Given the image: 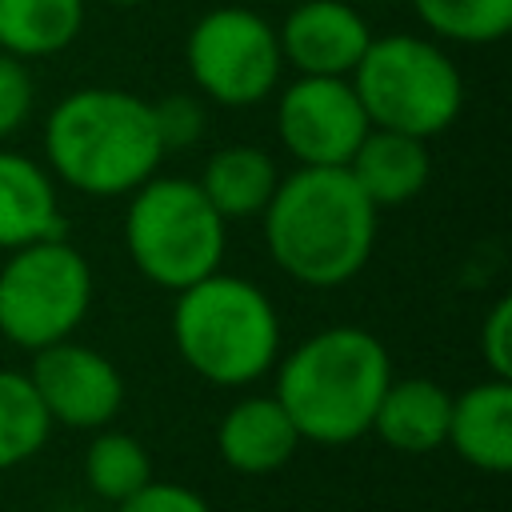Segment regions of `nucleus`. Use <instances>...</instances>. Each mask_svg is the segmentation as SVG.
I'll list each match as a JSON object with an SVG mask.
<instances>
[{"label": "nucleus", "mask_w": 512, "mask_h": 512, "mask_svg": "<svg viewBox=\"0 0 512 512\" xmlns=\"http://www.w3.org/2000/svg\"><path fill=\"white\" fill-rule=\"evenodd\" d=\"M376 216L380 208H372L348 168L316 164L280 176L260 212L268 256L308 288H340L360 276L376 244Z\"/></svg>", "instance_id": "nucleus-1"}, {"label": "nucleus", "mask_w": 512, "mask_h": 512, "mask_svg": "<svg viewBox=\"0 0 512 512\" xmlns=\"http://www.w3.org/2000/svg\"><path fill=\"white\" fill-rule=\"evenodd\" d=\"M392 380L388 348L356 324H332L276 360V400L308 444H352L372 428Z\"/></svg>", "instance_id": "nucleus-2"}, {"label": "nucleus", "mask_w": 512, "mask_h": 512, "mask_svg": "<svg viewBox=\"0 0 512 512\" xmlns=\"http://www.w3.org/2000/svg\"><path fill=\"white\" fill-rule=\"evenodd\" d=\"M52 180L84 196H128L160 172L164 144L152 100L124 88H76L44 120Z\"/></svg>", "instance_id": "nucleus-3"}, {"label": "nucleus", "mask_w": 512, "mask_h": 512, "mask_svg": "<svg viewBox=\"0 0 512 512\" xmlns=\"http://www.w3.org/2000/svg\"><path fill=\"white\" fill-rule=\"evenodd\" d=\"M172 344L200 380L216 388H244L276 368L280 316L264 288L216 268L176 292Z\"/></svg>", "instance_id": "nucleus-4"}, {"label": "nucleus", "mask_w": 512, "mask_h": 512, "mask_svg": "<svg viewBox=\"0 0 512 512\" xmlns=\"http://www.w3.org/2000/svg\"><path fill=\"white\" fill-rule=\"evenodd\" d=\"M128 196L124 248L148 284L180 292L220 268L228 220L204 200L196 180L156 172Z\"/></svg>", "instance_id": "nucleus-5"}, {"label": "nucleus", "mask_w": 512, "mask_h": 512, "mask_svg": "<svg viewBox=\"0 0 512 512\" xmlns=\"http://www.w3.org/2000/svg\"><path fill=\"white\" fill-rule=\"evenodd\" d=\"M348 80L372 128H392L420 140L444 132L464 108L456 60L436 40L412 32L372 36Z\"/></svg>", "instance_id": "nucleus-6"}, {"label": "nucleus", "mask_w": 512, "mask_h": 512, "mask_svg": "<svg viewBox=\"0 0 512 512\" xmlns=\"http://www.w3.org/2000/svg\"><path fill=\"white\" fill-rule=\"evenodd\" d=\"M92 268L64 236L8 252L0 268V336L24 352L68 340L92 308Z\"/></svg>", "instance_id": "nucleus-7"}, {"label": "nucleus", "mask_w": 512, "mask_h": 512, "mask_svg": "<svg viewBox=\"0 0 512 512\" xmlns=\"http://www.w3.org/2000/svg\"><path fill=\"white\" fill-rule=\"evenodd\" d=\"M184 60L196 88L224 108L260 104L264 96H272L284 72L276 28L244 4L204 12L188 32Z\"/></svg>", "instance_id": "nucleus-8"}, {"label": "nucleus", "mask_w": 512, "mask_h": 512, "mask_svg": "<svg viewBox=\"0 0 512 512\" xmlns=\"http://www.w3.org/2000/svg\"><path fill=\"white\" fill-rule=\"evenodd\" d=\"M364 104L348 76H296L276 104V136L296 164L344 168L368 132Z\"/></svg>", "instance_id": "nucleus-9"}, {"label": "nucleus", "mask_w": 512, "mask_h": 512, "mask_svg": "<svg viewBox=\"0 0 512 512\" xmlns=\"http://www.w3.org/2000/svg\"><path fill=\"white\" fill-rule=\"evenodd\" d=\"M32 388L40 392L52 424L96 432L116 420L124 408V376L120 368L76 340H56L40 352H32Z\"/></svg>", "instance_id": "nucleus-10"}, {"label": "nucleus", "mask_w": 512, "mask_h": 512, "mask_svg": "<svg viewBox=\"0 0 512 512\" xmlns=\"http://www.w3.org/2000/svg\"><path fill=\"white\" fill-rule=\"evenodd\" d=\"M276 40L300 76H352L372 32L348 0H304L284 16Z\"/></svg>", "instance_id": "nucleus-11"}, {"label": "nucleus", "mask_w": 512, "mask_h": 512, "mask_svg": "<svg viewBox=\"0 0 512 512\" xmlns=\"http://www.w3.org/2000/svg\"><path fill=\"white\" fill-rule=\"evenodd\" d=\"M444 444L480 472L504 476L512 468V380L488 376L452 396Z\"/></svg>", "instance_id": "nucleus-12"}, {"label": "nucleus", "mask_w": 512, "mask_h": 512, "mask_svg": "<svg viewBox=\"0 0 512 512\" xmlns=\"http://www.w3.org/2000/svg\"><path fill=\"white\" fill-rule=\"evenodd\" d=\"M216 448L232 472L272 476L296 456L300 432L276 396H244L224 412L216 428Z\"/></svg>", "instance_id": "nucleus-13"}, {"label": "nucleus", "mask_w": 512, "mask_h": 512, "mask_svg": "<svg viewBox=\"0 0 512 512\" xmlns=\"http://www.w3.org/2000/svg\"><path fill=\"white\" fill-rule=\"evenodd\" d=\"M56 180L32 156L0 148V248L16 252L36 240L64 236Z\"/></svg>", "instance_id": "nucleus-14"}, {"label": "nucleus", "mask_w": 512, "mask_h": 512, "mask_svg": "<svg viewBox=\"0 0 512 512\" xmlns=\"http://www.w3.org/2000/svg\"><path fill=\"white\" fill-rule=\"evenodd\" d=\"M344 168L356 180V188L372 200V208H396L424 192L432 176V156L420 136L392 132V128H368Z\"/></svg>", "instance_id": "nucleus-15"}, {"label": "nucleus", "mask_w": 512, "mask_h": 512, "mask_svg": "<svg viewBox=\"0 0 512 512\" xmlns=\"http://www.w3.org/2000/svg\"><path fill=\"white\" fill-rule=\"evenodd\" d=\"M448 412H452V392L428 376H404V380H388L372 428L388 448L420 456L444 444L448 436Z\"/></svg>", "instance_id": "nucleus-16"}, {"label": "nucleus", "mask_w": 512, "mask_h": 512, "mask_svg": "<svg viewBox=\"0 0 512 512\" xmlns=\"http://www.w3.org/2000/svg\"><path fill=\"white\" fill-rule=\"evenodd\" d=\"M196 184L224 220H252L268 208L280 172L276 160L256 144H224L204 160Z\"/></svg>", "instance_id": "nucleus-17"}, {"label": "nucleus", "mask_w": 512, "mask_h": 512, "mask_svg": "<svg viewBox=\"0 0 512 512\" xmlns=\"http://www.w3.org/2000/svg\"><path fill=\"white\" fill-rule=\"evenodd\" d=\"M84 28V0H0V52L48 60Z\"/></svg>", "instance_id": "nucleus-18"}, {"label": "nucleus", "mask_w": 512, "mask_h": 512, "mask_svg": "<svg viewBox=\"0 0 512 512\" xmlns=\"http://www.w3.org/2000/svg\"><path fill=\"white\" fill-rule=\"evenodd\" d=\"M52 436V416L28 372L0 368V472L32 460Z\"/></svg>", "instance_id": "nucleus-19"}, {"label": "nucleus", "mask_w": 512, "mask_h": 512, "mask_svg": "<svg viewBox=\"0 0 512 512\" xmlns=\"http://www.w3.org/2000/svg\"><path fill=\"white\" fill-rule=\"evenodd\" d=\"M152 480V456L148 448L128 432H96L84 448V484L100 496L120 504L136 488Z\"/></svg>", "instance_id": "nucleus-20"}, {"label": "nucleus", "mask_w": 512, "mask_h": 512, "mask_svg": "<svg viewBox=\"0 0 512 512\" xmlns=\"http://www.w3.org/2000/svg\"><path fill=\"white\" fill-rule=\"evenodd\" d=\"M412 8L452 44H492L512 28V0H412Z\"/></svg>", "instance_id": "nucleus-21"}, {"label": "nucleus", "mask_w": 512, "mask_h": 512, "mask_svg": "<svg viewBox=\"0 0 512 512\" xmlns=\"http://www.w3.org/2000/svg\"><path fill=\"white\" fill-rule=\"evenodd\" d=\"M152 116H156V132H160L164 152L188 148L204 136V104L196 96L172 92L164 100H152Z\"/></svg>", "instance_id": "nucleus-22"}, {"label": "nucleus", "mask_w": 512, "mask_h": 512, "mask_svg": "<svg viewBox=\"0 0 512 512\" xmlns=\"http://www.w3.org/2000/svg\"><path fill=\"white\" fill-rule=\"evenodd\" d=\"M32 104H36V88L24 60L0 52V140L24 128V120L32 116Z\"/></svg>", "instance_id": "nucleus-23"}, {"label": "nucleus", "mask_w": 512, "mask_h": 512, "mask_svg": "<svg viewBox=\"0 0 512 512\" xmlns=\"http://www.w3.org/2000/svg\"><path fill=\"white\" fill-rule=\"evenodd\" d=\"M116 512H212V504L176 480H148L144 488H136L132 496H124L116 504Z\"/></svg>", "instance_id": "nucleus-24"}, {"label": "nucleus", "mask_w": 512, "mask_h": 512, "mask_svg": "<svg viewBox=\"0 0 512 512\" xmlns=\"http://www.w3.org/2000/svg\"><path fill=\"white\" fill-rule=\"evenodd\" d=\"M480 356L492 376L512 380V300L500 296L480 320Z\"/></svg>", "instance_id": "nucleus-25"}, {"label": "nucleus", "mask_w": 512, "mask_h": 512, "mask_svg": "<svg viewBox=\"0 0 512 512\" xmlns=\"http://www.w3.org/2000/svg\"><path fill=\"white\" fill-rule=\"evenodd\" d=\"M108 4H124V8H132V4H148V0H108Z\"/></svg>", "instance_id": "nucleus-26"}]
</instances>
